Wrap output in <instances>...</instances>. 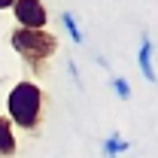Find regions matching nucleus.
<instances>
[{
	"instance_id": "nucleus-2",
	"label": "nucleus",
	"mask_w": 158,
	"mask_h": 158,
	"mask_svg": "<svg viewBox=\"0 0 158 158\" xmlns=\"http://www.w3.org/2000/svg\"><path fill=\"white\" fill-rule=\"evenodd\" d=\"M9 40H12V49H15V52H19L31 67H40L49 55H55V52H58V40L52 37L49 31H27V27H15Z\"/></svg>"
},
{
	"instance_id": "nucleus-9",
	"label": "nucleus",
	"mask_w": 158,
	"mask_h": 158,
	"mask_svg": "<svg viewBox=\"0 0 158 158\" xmlns=\"http://www.w3.org/2000/svg\"><path fill=\"white\" fill-rule=\"evenodd\" d=\"M12 3L15 0H0V9H12Z\"/></svg>"
},
{
	"instance_id": "nucleus-5",
	"label": "nucleus",
	"mask_w": 158,
	"mask_h": 158,
	"mask_svg": "<svg viewBox=\"0 0 158 158\" xmlns=\"http://www.w3.org/2000/svg\"><path fill=\"white\" fill-rule=\"evenodd\" d=\"M15 155V134H12V122L0 116V158Z\"/></svg>"
},
{
	"instance_id": "nucleus-8",
	"label": "nucleus",
	"mask_w": 158,
	"mask_h": 158,
	"mask_svg": "<svg viewBox=\"0 0 158 158\" xmlns=\"http://www.w3.org/2000/svg\"><path fill=\"white\" fill-rule=\"evenodd\" d=\"M113 91H116L122 100H128L131 98V85H128V79H122V76H113Z\"/></svg>"
},
{
	"instance_id": "nucleus-4",
	"label": "nucleus",
	"mask_w": 158,
	"mask_h": 158,
	"mask_svg": "<svg viewBox=\"0 0 158 158\" xmlns=\"http://www.w3.org/2000/svg\"><path fill=\"white\" fill-rule=\"evenodd\" d=\"M152 52H155V46H152V40L143 37L140 40V49H137V64H140V73L146 82H158V73H155V64H152Z\"/></svg>"
},
{
	"instance_id": "nucleus-1",
	"label": "nucleus",
	"mask_w": 158,
	"mask_h": 158,
	"mask_svg": "<svg viewBox=\"0 0 158 158\" xmlns=\"http://www.w3.org/2000/svg\"><path fill=\"white\" fill-rule=\"evenodd\" d=\"M9 122L24 131H37L43 122V88L37 82H19L6 98Z\"/></svg>"
},
{
	"instance_id": "nucleus-7",
	"label": "nucleus",
	"mask_w": 158,
	"mask_h": 158,
	"mask_svg": "<svg viewBox=\"0 0 158 158\" xmlns=\"http://www.w3.org/2000/svg\"><path fill=\"white\" fill-rule=\"evenodd\" d=\"M61 21H64V27H67V34L73 37V43H82V31H79V24H76V19H73V12H61Z\"/></svg>"
},
{
	"instance_id": "nucleus-3",
	"label": "nucleus",
	"mask_w": 158,
	"mask_h": 158,
	"mask_svg": "<svg viewBox=\"0 0 158 158\" xmlns=\"http://www.w3.org/2000/svg\"><path fill=\"white\" fill-rule=\"evenodd\" d=\"M12 15L19 21V27H27V31H43L46 21H49V12H46L43 0H15Z\"/></svg>"
},
{
	"instance_id": "nucleus-6",
	"label": "nucleus",
	"mask_w": 158,
	"mask_h": 158,
	"mask_svg": "<svg viewBox=\"0 0 158 158\" xmlns=\"http://www.w3.org/2000/svg\"><path fill=\"white\" fill-rule=\"evenodd\" d=\"M128 149H131V143H125L118 134H113V137L103 143V155H106V158H118L122 152H128Z\"/></svg>"
}]
</instances>
